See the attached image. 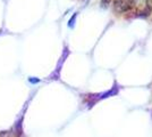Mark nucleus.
I'll use <instances>...</instances> for the list:
<instances>
[{
    "mask_svg": "<svg viewBox=\"0 0 152 137\" xmlns=\"http://www.w3.org/2000/svg\"><path fill=\"white\" fill-rule=\"evenodd\" d=\"M114 5H115V8H117V9H121V6L124 5V0H115Z\"/></svg>",
    "mask_w": 152,
    "mask_h": 137,
    "instance_id": "1",
    "label": "nucleus"
},
{
    "mask_svg": "<svg viewBox=\"0 0 152 137\" xmlns=\"http://www.w3.org/2000/svg\"><path fill=\"white\" fill-rule=\"evenodd\" d=\"M102 7H108L110 4V0H101Z\"/></svg>",
    "mask_w": 152,
    "mask_h": 137,
    "instance_id": "2",
    "label": "nucleus"
},
{
    "mask_svg": "<svg viewBox=\"0 0 152 137\" xmlns=\"http://www.w3.org/2000/svg\"><path fill=\"white\" fill-rule=\"evenodd\" d=\"M145 1H148V0H145Z\"/></svg>",
    "mask_w": 152,
    "mask_h": 137,
    "instance_id": "3",
    "label": "nucleus"
}]
</instances>
